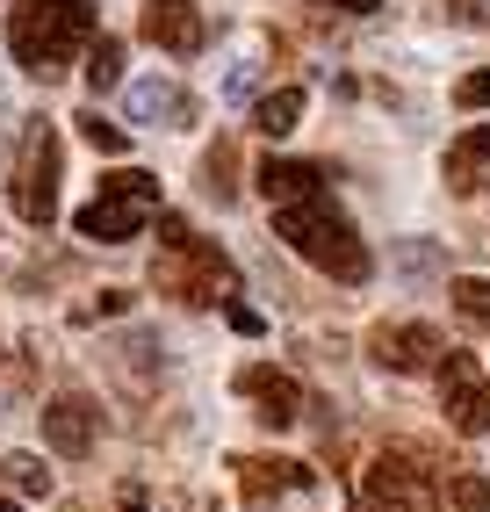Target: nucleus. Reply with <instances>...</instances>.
I'll return each mask as SVG.
<instances>
[{"instance_id":"obj_1","label":"nucleus","mask_w":490,"mask_h":512,"mask_svg":"<svg viewBox=\"0 0 490 512\" xmlns=\"http://www.w3.org/2000/svg\"><path fill=\"white\" fill-rule=\"evenodd\" d=\"M274 231H282V246L310 267H325L332 282H368V246L361 231L346 224V210L332 195H303V202H274Z\"/></svg>"},{"instance_id":"obj_2","label":"nucleus","mask_w":490,"mask_h":512,"mask_svg":"<svg viewBox=\"0 0 490 512\" xmlns=\"http://www.w3.org/2000/svg\"><path fill=\"white\" fill-rule=\"evenodd\" d=\"M94 37H101V22H94L87 0H22L15 22H8V51L37 80H58Z\"/></svg>"},{"instance_id":"obj_3","label":"nucleus","mask_w":490,"mask_h":512,"mask_svg":"<svg viewBox=\"0 0 490 512\" xmlns=\"http://www.w3.org/2000/svg\"><path fill=\"white\" fill-rule=\"evenodd\" d=\"M152 282L181 303H224L231 296V260L224 246H209V238L188 231V217H159V260H152Z\"/></svg>"},{"instance_id":"obj_4","label":"nucleus","mask_w":490,"mask_h":512,"mask_svg":"<svg viewBox=\"0 0 490 512\" xmlns=\"http://www.w3.org/2000/svg\"><path fill=\"white\" fill-rule=\"evenodd\" d=\"M159 217V174H145V166H123V174H109L94 188V202L73 217L80 238H94V246H130L137 231H145Z\"/></svg>"},{"instance_id":"obj_5","label":"nucleus","mask_w":490,"mask_h":512,"mask_svg":"<svg viewBox=\"0 0 490 512\" xmlns=\"http://www.w3.org/2000/svg\"><path fill=\"white\" fill-rule=\"evenodd\" d=\"M58 181H65L58 130H51V123H29V138H22V159H15V217L44 231V224L58 217Z\"/></svg>"},{"instance_id":"obj_6","label":"nucleus","mask_w":490,"mask_h":512,"mask_svg":"<svg viewBox=\"0 0 490 512\" xmlns=\"http://www.w3.org/2000/svg\"><path fill=\"white\" fill-rule=\"evenodd\" d=\"M361 505H368V512H440V491H433L426 462H411V455H375L368 476H361Z\"/></svg>"},{"instance_id":"obj_7","label":"nucleus","mask_w":490,"mask_h":512,"mask_svg":"<svg viewBox=\"0 0 490 512\" xmlns=\"http://www.w3.org/2000/svg\"><path fill=\"white\" fill-rule=\"evenodd\" d=\"M440 412L454 419V433H490V383L476 354H440Z\"/></svg>"},{"instance_id":"obj_8","label":"nucleus","mask_w":490,"mask_h":512,"mask_svg":"<svg viewBox=\"0 0 490 512\" xmlns=\"http://www.w3.org/2000/svg\"><path fill=\"white\" fill-rule=\"evenodd\" d=\"M368 354L390 368V375H418V368H440V332L426 318H390V325H375L368 332Z\"/></svg>"},{"instance_id":"obj_9","label":"nucleus","mask_w":490,"mask_h":512,"mask_svg":"<svg viewBox=\"0 0 490 512\" xmlns=\"http://www.w3.org/2000/svg\"><path fill=\"white\" fill-rule=\"evenodd\" d=\"M137 37L159 44V51H173V58H195V51L209 44V22H202L195 0H145V15H137Z\"/></svg>"},{"instance_id":"obj_10","label":"nucleus","mask_w":490,"mask_h":512,"mask_svg":"<svg viewBox=\"0 0 490 512\" xmlns=\"http://www.w3.org/2000/svg\"><path fill=\"white\" fill-rule=\"evenodd\" d=\"M44 440H51V455H94V440H101V404L80 397V390H65L44 404Z\"/></svg>"},{"instance_id":"obj_11","label":"nucleus","mask_w":490,"mask_h":512,"mask_svg":"<svg viewBox=\"0 0 490 512\" xmlns=\"http://www.w3.org/2000/svg\"><path fill=\"white\" fill-rule=\"evenodd\" d=\"M238 397H245V404H260V419H267V426H296V419H303V390H296V375L267 368V361L238 368Z\"/></svg>"},{"instance_id":"obj_12","label":"nucleus","mask_w":490,"mask_h":512,"mask_svg":"<svg viewBox=\"0 0 490 512\" xmlns=\"http://www.w3.org/2000/svg\"><path fill=\"white\" fill-rule=\"evenodd\" d=\"M238 484H245V498H253V505H267V498H282V491H310V484H318V476H310L303 462L245 455V462H238Z\"/></svg>"},{"instance_id":"obj_13","label":"nucleus","mask_w":490,"mask_h":512,"mask_svg":"<svg viewBox=\"0 0 490 512\" xmlns=\"http://www.w3.org/2000/svg\"><path fill=\"white\" fill-rule=\"evenodd\" d=\"M260 195H267V202L325 195V166H310V159H267V166H260Z\"/></svg>"},{"instance_id":"obj_14","label":"nucleus","mask_w":490,"mask_h":512,"mask_svg":"<svg viewBox=\"0 0 490 512\" xmlns=\"http://www.w3.org/2000/svg\"><path fill=\"white\" fill-rule=\"evenodd\" d=\"M490 166V123H476V130H462V138L447 145V188L454 195H469L476 188V174Z\"/></svg>"},{"instance_id":"obj_15","label":"nucleus","mask_w":490,"mask_h":512,"mask_svg":"<svg viewBox=\"0 0 490 512\" xmlns=\"http://www.w3.org/2000/svg\"><path fill=\"white\" fill-rule=\"evenodd\" d=\"M188 116V94L173 80H137L130 87V123H181Z\"/></svg>"},{"instance_id":"obj_16","label":"nucleus","mask_w":490,"mask_h":512,"mask_svg":"<svg viewBox=\"0 0 490 512\" xmlns=\"http://www.w3.org/2000/svg\"><path fill=\"white\" fill-rule=\"evenodd\" d=\"M303 123V87H274L253 101V130L260 138H289V130Z\"/></svg>"},{"instance_id":"obj_17","label":"nucleus","mask_w":490,"mask_h":512,"mask_svg":"<svg viewBox=\"0 0 490 512\" xmlns=\"http://www.w3.org/2000/svg\"><path fill=\"white\" fill-rule=\"evenodd\" d=\"M80 73H87V87H94V94H116V87H123V37H94Z\"/></svg>"},{"instance_id":"obj_18","label":"nucleus","mask_w":490,"mask_h":512,"mask_svg":"<svg viewBox=\"0 0 490 512\" xmlns=\"http://www.w3.org/2000/svg\"><path fill=\"white\" fill-rule=\"evenodd\" d=\"M440 512H490V484L476 469H447L440 476Z\"/></svg>"},{"instance_id":"obj_19","label":"nucleus","mask_w":490,"mask_h":512,"mask_svg":"<svg viewBox=\"0 0 490 512\" xmlns=\"http://www.w3.org/2000/svg\"><path fill=\"white\" fill-rule=\"evenodd\" d=\"M202 188L217 195V202H231V195H238V145H231V138H217V152L202 159Z\"/></svg>"},{"instance_id":"obj_20","label":"nucleus","mask_w":490,"mask_h":512,"mask_svg":"<svg viewBox=\"0 0 490 512\" xmlns=\"http://www.w3.org/2000/svg\"><path fill=\"white\" fill-rule=\"evenodd\" d=\"M0 476H8V484H15L22 498H44V491H51V469H44V455H8V462H0Z\"/></svg>"},{"instance_id":"obj_21","label":"nucleus","mask_w":490,"mask_h":512,"mask_svg":"<svg viewBox=\"0 0 490 512\" xmlns=\"http://www.w3.org/2000/svg\"><path fill=\"white\" fill-rule=\"evenodd\" d=\"M447 296H454V311H462V325H490V282L462 275V282H454Z\"/></svg>"},{"instance_id":"obj_22","label":"nucleus","mask_w":490,"mask_h":512,"mask_svg":"<svg viewBox=\"0 0 490 512\" xmlns=\"http://www.w3.org/2000/svg\"><path fill=\"white\" fill-rule=\"evenodd\" d=\"M73 123H80V138H87L94 152H109V159H116V152L130 145V138H123V130H116L109 116H101V109H87V116H73Z\"/></svg>"},{"instance_id":"obj_23","label":"nucleus","mask_w":490,"mask_h":512,"mask_svg":"<svg viewBox=\"0 0 490 512\" xmlns=\"http://www.w3.org/2000/svg\"><path fill=\"white\" fill-rule=\"evenodd\" d=\"M454 101H462V109H490V73H462L454 80Z\"/></svg>"},{"instance_id":"obj_24","label":"nucleus","mask_w":490,"mask_h":512,"mask_svg":"<svg viewBox=\"0 0 490 512\" xmlns=\"http://www.w3.org/2000/svg\"><path fill=\"white\" fill-rule=\"evenodd\" d=\"M397 267H404V275H433V267H440V246H404Z\"/></svg>"},{"instance_id":"obj_25","label":"nucleus","mask_w":490,"mask_h":512,"mask_svg":"<svg viewBox=\"0 0 490 512\" xmlns=\"http://www.w3.org/2000/svg\"><path fill=\"white\" fill-rule=\"evenodd\" d=\"M224 318H231V325H238V332H245V339H253V332H260V325H267V318H260V311H245V303H224Z\"/></svg>"},{"instance_id":"obj_26","label":"nucleus","mask_w":490,"mask_h":512,"mask_svg":"<svg viewBox=\"0 0 490 512\" xmlns=\"http://www.w3.org/2000/svg\"><path fill=\"white\" fill-rule=\"evenodd\" d=\"M116 311H130V296H123V289H101V303H94V318H116Z\"/></svg>"},{"instance_id":"obj_27","label":"nucleus","mask_w":490,"mask_h":512,"mask_svg":"<svg viewBox=\"0 0 490 512\" xmlns=\"http://www.w3.org/2000/svg\"><path fill=\"white\" fill-rule=\"evenodd\" d=\"M318 8H339V15H375L382 0H318Z\"/></svg>"},{"instance_id":"obj_28","label":"nucleus","mask_w":490,"mask_h":512,"mask_svg":"<svg viewBox=\"0 0 490 512\" xmlns=\"http://www.w3.org/2000/svg\"><path fill=\"white\" fill-rule=\"evenodd\" d=\"M0 512H22V505H8V498H0Z\"/></svg>"}]
</instances>
